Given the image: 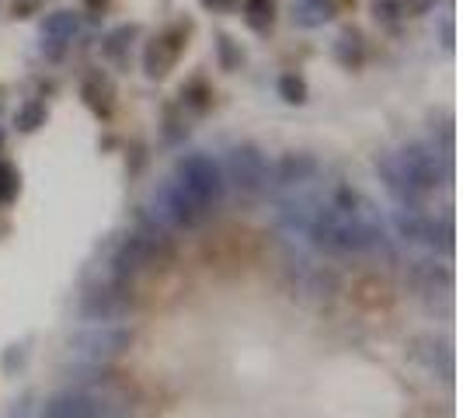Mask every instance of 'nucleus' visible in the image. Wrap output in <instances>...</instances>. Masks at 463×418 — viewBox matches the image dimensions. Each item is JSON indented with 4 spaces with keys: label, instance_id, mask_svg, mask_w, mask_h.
Wrapping results in <instances>:
<instances>
[{
    "label": "nucleus",
    "instance_id": "nucleus-1",
    "mask_svg": "<svg viewBox=\"0 0 463 418\" xmlns=\"http://www.w3.org/2000/svg\"><path fill=\"white\" fill-rule=\"evenodd\" d=\"M67 346L77 359H84L91 366H101V363L118 359L126 348L133 346V331L129 328L94 325V328H84V331H73Z\"/></svg>",
    "mask_w": 463,
    "mask_h": 418
},
{
    "label": "nucleus",
    "instance_id": "nucleus-2",
    "mask_svg": "<svg viewBox=\"0 0 463 418\" xmlns=\"http://www.w3.org/2000/svg\"><path fill=\"white\" fill-rule=\"evenodd\" d=\"M175 182L185 188L188 195L195 199V203H203L206 209H213L220 199H223V175H220V167L213 157L206 154H188L178 161V175H175Z\"/></svg>",
    "mask_w": 463,
    "mask_h": 418
},
{
    "label": "nucleus",
    "instance_id": "nucleus-3",
    "mask_svg": "<svg viewBox=\"0 0 463 418\" xmlns=\"http://www.w3.org/2000/svg\"><path fill=\"white\" fill-rule=\"evenodd\" d=\"M206 213L209 209L203 206V203H195L175 178H167V182L154 192V216H161L164 223H175V227H199V223L206 220Z\"/></svg>",
    "mask_w": 463,
    "mask_h": 418
},
{
    "label": "nucleus",
    "instance_id": "nucleus-4",
    "mask_svg": "<svg viewBox=\"0 0 463 418\" xmlns=\"http://www.w3.org/2000/svg\"><path fill=\"white\" fill-rule=\"evenodd\" d=\"M227 175L237 185V192H244V195H258L272 182V171H269V164L261 157V150L251 147V143H241V147H233L231 154H227Z\"/></svg>",
    "mask_w": 463,
    "mask_h": 418
},
{
    "label": "nucleus",
    "instance_id": "nucleus-5",
    "mask_svg": "<svg viewBox=\"0 0 463 418\" xmlns=\"http://www.w3.org/2000/svg\"><path fill=\"white\" fill-rule=\"evenodd\" d=\"M394 231L397 237L411 241V244H429V248H453V227L449 220H432L421 209H397L394 213Z\"/></svg>",
    "mask_w": 463,
    "mask_h": 418
},
{
    "label": "nucleus",
    "instance_id": "nucleus-6",
    "mask_svg": "<svg viewBox=\"0 0 463 418\" xmlns=\"http://www.w3.org/2000/svg\"><path fill=\"white\" fill-rule=\"evenodd\" d=\"M133 307V297H129V286L126 282H101V286H91L80 300V314L88 321H118L126 318Z\"/></svg>",
    "mask_w": 463,
    "mask_h": 418
},
{
    "label": "nucleus",
    "instance_id": "nucleus-7",
    "mask_svg": "<svg viewBox=\"0 0 463 418\" xmlns=\"http://www.w3.org/2000/svg\"><path fill=\"white\" fill-rule=\"evenodd\" d=\"M397 161H401L404 175L411 178V185L418 192H432V188L449 178L439 167V150H432L425 143H408L404 150H397Z\"/></svg>",
    "mask_w": 463,
    "mask_h": 418
},
{
    "label": "nucleus",
    "instance_id": "nucleus-8",
    "mask_svg": "<svg viewBox=\"0 0 463 418\" xmlns=\"http://www.w3.org/2000/svg\"><path fill=\"white\" fill-rule=\"evenodd\" d=\"M188 39V28L185 24H175V28H167L164 35H157L146 52H143V67H146V77H154V81H161L171 73V67L178 63V56L185 52V43Z\"/></svg>",
    "mask_w": 463,
    "mask_h": 418
},
{
    "label": "nucleus",
    "instance_id": "nucleus-9",
    "mask_svg": "<svg viewBox=\"0 0 463 418\" xmlns=\"http://www.w3.org/2000/svg\"><path fill=\"white\" fill-rule=\"evenodd\" d=\"M109 404L88 391H60L43 404V418H105Z\"/></svg>",
    "mask_w": 463,
    "mask_h": 418
},
{
    "label": "nucleus",
    "instance_id": "nucleus-10",
    "mask_svg": "<svg viewBox=\"0 0 463 418\" xmlns=\"http://www.w3.org/2000/svg\"><path fill=\"white\" fill-rule=\"evenodd\" d=\"M154 258H157V252H154L139 233H129V237L118 244L116 258H112V276H116V282H129V279L139 276L143 269H150Z\"/></svg>",
    "mask_w": 463,
    "mask_h": 418
},
{
    "label": "nucleus",
    "instance_id": "nucleus-11",
    "mask_svg": "<svg viewBox=\"0 0 463 418\" xmlns=\"http://www.w3.org/2000/svg\"><path fill=\"white\" fill-rule=\"evenodd\" d=\"M376 171H380V178H383L387 192L397 199V206L421 209L418 203H421L425 192H418V188L411 185V178L404 175V167H401V161H397V154H380V157H376Z\"/></svg>",
    "mask_w": 463,
    "mask_h": 418
},
{
    "label": "nucleus",
    "instance_id": "nucleus-12",
    "mask_svg": "<svg viewBox=\"0 0 463 418\" xmlns=\"http://www.w3.org/2000/svg\"><path fill=\"white\" fill-rule=\"evenodd\" d=\"M314 175H317V161H314V157H307V154H289V157H282V161L276 164L272 182H276L282 192H297V188H303L307 182H314Z\"/></svg>",
    "mask_w": 463,
    "mask_h": 418
},
{
    "label": "nucleus",
    "instance_id": "nucleus-13",
    "mask_svg": "<svg viewBox=\"0 0 463 418\" xmlns=\"http://www.w3.org/2000/svg\"><path fill=\"white\" fill-rule=\"evenodd\" d=\"M80 28V18L73 11H52L46 22H43V49H49V56H60L67 43H73Z\"/></svg>",
    "mask_w": 463,
    "mask_h": 418
},
{
    "label": "nucleus",
    "instance_id": "nucleus-14",
    "mask_svg": "<svg viewBox=\"0 0 463 418\" xmlns=\"http://www.w3.org/2000/svg\"><path fill=\"white\" fill-rule=\"evenodd\" d=\"M80 94H84V101L91 105V112H98V116H109L112 112V101H116V88H112V81L105 77V73H88L84 77V88H80Z\"/></svg>",
    "mask_w": 463,
    "mask_h": 418
},
{
    "label": "nucleus",
    "instance_id": "nucleus-15",
    "mask_svg": "<svg viewBox=\"0 0 463 418\" xmlns=\"http://www.w3.org/2000/svg\"><path fill=\"white\" fill-rule=\"evenodd\" d=\"M293 22L307 24V28L331 22V4L327 0H297L293 4Z\"/></svg>",
    "mask_w": 463,
    "mask_h": 418
},
{
    "label": "nucleus",
    "instance_id": "nucleus-16",
    "mask_svg": "<svg viewBox=\"0 0 463 418\" xmlns=\"http://www.w3.org/2000/svg\"><path fill=\"white\" fill-rule=\"evenodd\" d=\"M363 52H366V49H363V35H359L355 28L342 32V39L335 43V56H338V63H342V67H348V70L363 63Z\"/></svg>",
    "mask_w": 463,
    "mask_h": 418
},
{
    "label": "nucleus",
    "instance_id": "nucleus-17",
    "mask_svg": "<svg viewBox=\"0 0 463 418\" xmlns=\"http://www.w3.org/2000/svg\"><path fill=\"white\" fill-rule=\"evenodd\" d=\"M139 35L137 24H118L116 32H109V39H105V56L109 60H126V52H129V46H133V39Z\"/></svg>",
    "mask_w": 463,
    "mask_h": 418
},
{
    "label": "nucleus",
    "instance_id": "nucleus-18",
    "mask_svg": "<svg viewBox=\"0 0 463 418\" xmlns=\"http://www.w3.org/2000/svg\"><path fill=\"white\" fill-rule=\"evenodd\" d=\"M244 22L255 32H265L276 22V0H244Z\"/></svg>",
    "mask_w": 463,
    "mask_h": 418
},
{
    "label": "nucleus",
    "instance_id": "nucleus-19",
    "mask_svg": "<svg viewBox=\"0 0 463 418\" xmlns=\"http://www.w3.org/2000/svg\"><path fill=\"white\" fill-rule=\"evenodd\" d=\"M49 119V109L46 101H24L22 109H18V116H14V126L22 129V133H35V129H43Z\"/></svg>",
    "mask_w": 463,
    "mask_h": 418
},
{
    "label": "nucleus",
    "instance_id": "nucleus-20",
    "mask_svg": "<svg viewBox=\"0 0 463 418\" xmlns=\"http://www.w3.org/2000/svg\"><path fill=\"white\" fill-rule=\"evenodd\" d=\"M18 192H22V175H18V167L0 161V203H11Z\"/></svg>",
    "mask_w": 463,
    "mask_h": 418
},
{
    "label": "nucleus",
    "instance_id": "nucleus-21",
    "mask_svg": "<svg viewBox=\"0 0 463 418\" xmlns=\"http://www.w3.org/2000/svg\"><path fill=\"white\" fill-rule=\"evenodd\" d=\"M209 98H213V91L206 88V81H188L185 88H182V101H185L188 109H195V112H206Z\"/></svg>",
    "mask_w": 463,
    "mask_h": 418
},
{
    "label": "nucleus",
    "instance_id": "nucleus-22",
    "mask_svg": "<svg viewBox=\"0 0 463 418\" xmlns=\"http://www.w3.org/2000/svg\"><path fill=\"white\" fill-rule=\"evenodd\" d=\"M279 94H282L289 105H303V101H307V81L297 77V73H286V77H279Z\"/></svg>",
    "mask_w": 463,
    "mask_h": 418
},
{
    "label": "nucleus",
    "instance_id": "nucleus-23",
    "mask_svg": "<svg viewBox=\"0 0 463 418\" xmlns=\"http://www.w3.org/2000/svg\"><path fill=\"white\" fill-rule=\"evenodd\" d=\"M216 49H220V67H223V70H237V67H241L244 52L237 49V43H233L231 35H220V39H216Z\"/></svg>",
    "mask_w": 463,
    "mask_h": 418
},
{
    "label": "nucleus",
    "instance_id": "nucleus-24",
    "mask_svg": "<svg viewBox=\"0 0 463 418\" xmlns=\"http://www.w3.org/2000/svg\"><path fill=\"white\" fill-rule=\"evenodd\" d=\"M373 11H376V18H383V22H394V18L404 14V11H401V0H373Z\"/></svg>",
    "mask_w": 463,
    "mask_h": 418
},
{
    "label": "nucleus",
    "instance_id": "nucleus-25",
    "mask_svg": "<svg viewBox=\"0 0 463 418\" xmlns=\"http://www.w3.org/2000/svg\"><path fill=\"white\" fill-rule=\"evenodd\" d=\"M442 39H446V49H453V22L442 24Z\"/></svg>",
    "mask_w": 463,
    "mask_h": 418
},
{
    "label": "nucleus",
    "instance_id": "nucleus-26",
    "mask_svg": "<svg viewBox=\"0 0 463 418\" xmlns=\"http://www.w3.org/2000/svg\"><path fill=\"white\" fill-rule=\"evenodd\" d=\"M203 4H206V7H227L231 0H203Z\"/></svg>",
    "mask_w": 463,
    "mask_h": 418
},
{
    "label": "nucleus",
    "instance_id": "nucleus-27",
    "mask_svg": "<svg viewBox=\"0 0 463 418\" xmlns=\"http://www.w3.org/2000/svg\"><path fill=\"white\" fill-rule=\"evenodd\" d=\"M0 143H4V137H0Z\"/></svg>",
    "mask_w": 463,
    "mask_h": 418
}]
</instances>
